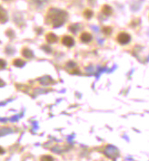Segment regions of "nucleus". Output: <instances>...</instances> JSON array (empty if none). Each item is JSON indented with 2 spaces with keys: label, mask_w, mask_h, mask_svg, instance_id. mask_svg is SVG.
Returning a JSON list of instances; mask_svg holds the SVG:
<instances>
[{
  "label": "nucleus",
  "mask_w": 149,
  "mask_h": 161,
  "mask_svg": "<svg viewBox=\"0 0 149 161\" xmlns=\"http://www.w3.org/2000/svg\"><path fill=\"white\" fill-rule=\"evenodd\" d=\"M40 161H54V159L50 155H44L40 158Z\"/></svg>",
  "instance_id": "obj_12"
},
{
  "label": "nucleus",
  "mask_w": 149,
  "mask_h": 161,
  "mask_svg": "<svg viewBox=\"0 0 149 161\" xmlns=\"http://www.w3.org/2000/svg\"><path fill=\"white\" fill-rule=\"evenodd\" d=\"M1 63H2V68H4V65H5V63H4V61H3V60H1Z\"/></svg>",
  "instance_id": "obj_13"
},
{
  "label": "nucleus",
  "mask_w": 149,
  "mask_h": 161,
  "mask_svg": "<svg viewBox=\"0 0 149 161\" xmlns=\"http://www.w3.org/2000/svg\"><path fill=\"white\" fill-rule=\"evenodd\" d=\"M80 40L82 41L83 43H89L90 41L92 40V35L87 33V32H84L80 36Z\"/></svg>",
  "instance_id": "obj_4"
},
{
  "label": "nucleus",
  "mask_w": 149,
  "mask_h": 161,
  "mask_svg": "<svg viewBox=\"0 0 149 161\" xmlns=\"http://www.w3.org/2000/svg\"><path fill=\"white\" fill-rule=\"evenodd\" d=\"M102 13L106 15H110L112 14V7L108 5H105L102 7Z\"/></svg>",
  "instance_id": "obj_7"
},
{
  "label": "nucleus",
  "mask_w": 149,
  "mask_h": 161,
  "mask_svg": "<svg viewBox=\"0 0 149 161\" xmlns=\"http://www.w3.org/2000/svg\"><path fill=\"white\" fill-rule=\"evenodd\" d=\"M22 55H23L25 58H27V59L32 58V57L34 56L33 52H32L30 49H28V48H24V49L22 50Z\"/></svg>",
  "instance_id": "obj_6"
},
{
  "label": "nucleus",
  "mask_w": 149,
  "mask_h": 161,
  "mask_svg": "<svg viewBox=\"0 0 149 161\" xmlns=\"http://www.w3.org/2000/svg\"><path fill=\"white\" fill-rule=\"evenodd\" d=\"M5 21H7V14L5 12L3 8H1V23L4 24Z\"/></svg>",
  "instance_id": "obj_9"
},
{
  "label": "nucleus",
  "mask_w": 149,
  "mask_h": 161,
  "mask_svg": "<svg viewBox=\"0 0 149 161\" xmlns=\"http://www.w3.org/2000/svg\"><path fill=\"white\" fill-rule=\"evenodd\" d=\"M116 40L117 42L120 43V44H127L130 40H131V36L127 34V33H125V32H122L120 33L117 37H116Z\"/></svg>",
  "instance_id": "obj_2"
},
{
  "label": "nucleus",
  "mask_w": 149,
  "mask_h": 161,
  "mask_svg": "<svg viewBox=\"0 0 149 161\" xmlns=\"http://www.w3.org/2000/svg\"><path fill=\"white\" fill-rule=\"evenodd\" d=\"M13 63H14V65L16 66V67H22V66H24L25 62H24L23 60H21V59H16V60L13 62Z\"/></svg>",
  "instance_id": "obj_10"
},
{
  "label": "nucleus",
  "mask_w": 149,
  "mask_h": 161,
  "mask_svg": "<svg viewBox=\"0 0 149 161\" xmlns=\"http://www.w3.org/2000/svg\"><path fill=\"white\" fill-rule=\"evenodd\" d=\"M102 32L105 35L108 36V35H110L112 33V27H110V26H105V27L102 28Z\"/></svg>",
  "instance_id": "obj_11"
},
{
  "label": "nucleus",
  "mask_w": 149,
  "mask_h": 161,
  "mask_svg": "<svg viewBox=\"0 0 149 161\" xmlns=\"http://www.w3.org/2000/svg\"><path fill=\"white\" fill-rule=\"evenodd\" d=\"M62 43L67 47H72L74 44V38L70 36H65L62 37Z\"/></svg>",
  "instance_id": "obj_3"
},
{
  "label": "nucleus",
  "mask_w": 149,
  "mask_h": 161,
  "mask_svg": "<svg viewBox=\"0 0 149 161\" xmlns=\"http://www.w3.org/2000/svg\"><path fill=\"white\" fill-rule=\"evenodd\" d=\"M93 15H94V13H93V11L91 9H86V10L84 11V16H85V18L90 19Z\"/></svg>",
  "instance_id": "obj_8"
},
{
  "label": "nucleus",
  "mask_w": 149,
  "mask_h": 161,
  "mask_svg": "<svg viewBox=\"0 0 149 161\" xmlns=\"http://www.w3.org/2000/svg\"><path fill=\"white\" fill-rule=\"evenodd\" d=\"M45 39L47 41V43H56L57 41V36L55 34H53V33H48L45 36Z\"/></svg>",
  "instance_id": "obj_5"
},
{
  "label": "nucleus",
  "mask_w": 149,
  "mask_h": 161,
  "mask_svg": "<svg viewBox=\"0 0 149 161\" xmlns=\"http://www.w3.org/2000/svg\"><path fill=\"white\" fill-rule=\"evenodd\" d=\"M67 19V13L58 8H50L46 14L45 23L56 28L61 26Z\"/></svg>",
  "instance_id": "obj_1"
}]
</instances>
